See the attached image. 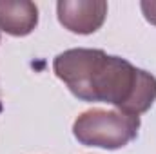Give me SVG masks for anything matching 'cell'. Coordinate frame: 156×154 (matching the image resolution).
Returning a JSON list of instances; mask_svg holds the SVG:
<instances>
[{
  "instance_id": "6da1fadb",
  "label": "cell",
  "mask_w": 156,
  "mask_h": 154,
  "mask_svg": "<svg viewBox=\"0 0 156 154\" xmlns=\"http://www.w3.org/2000/svg\"><path fill=\"white\" fill-rule=\"evenodd\" d=\"M55 75L83 102H104L140 116L156 102V78L102 49H67L53 62Z\"/></svg>"
},
{
  "instance_id": "7a4b0ae2",
  "label": "cell",
  "mask_w": 156,
  "mask_h": 154,
  "mask_svg": "<svg viewBox=\"0 0 156 154\" xmlns=\"http://www.w3.org/2000/svg\"><path fill=\"white\" fill-rule=\"evenodd\" d=\"M140 118L120 111L89 109L73 123V134L82 145L116 151L138 136Z\"/></svg>"
},
{
  "instance_id": "3957f363",
  "label": "cell",
  "mask_w": 156,
  "mask_h": 154,
  "mask_svg": "<svg viewBox=\"0 0 156 154\" xmlns=\"http://www.w3.org/2000/svg\"><path fill=\"white\" fill-rule=\"evenodd\" d=\"M58 22L71 33L91 35L98 31L107 16L104 0H60L56 4Z\"/></svg>"
},
{
  "instance_id": "277c9868",
  "label": "cell",
  "mask_w": 156,
  "mask_h": 154,
  "mask_svg": "<svg viewBox=\"0 0 156 154\" xmlns=\"http://www.w3.org/2000/svg\"><path fill=\"white\" fill-rule=\"evenodd\" d=\"M38 24V7L29 0H0V31L27 37Z\"/></svg>"
},
{
  "instance_id": "5b68a950",
  "label": "cell",
  "mask_w": 156,
  "mask_h": 154,
  "mask_svg": "<svg viewBox=\"0 0 156 154\" xmlns=\"http://www.w3.org/2000/svg\"><path fill=\"white\" fill-rule=\"evenodd\" d=\"M142 11H144V16L149 24L156 26V2H142L140 4Z\"/></svg>"
}]
</instances>
